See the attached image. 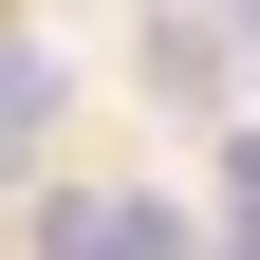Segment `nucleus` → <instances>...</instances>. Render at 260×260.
<instances>
[{
    "label": "nucleus",
    "instance_id": "2",
    "mask_svg": "<svg viewBox=\"0 0 260 260\" xmlns=\"http://www.w3.org/2000/svg\"><path fill=\"white\" fill-rule=\"evenodd\" d=\"M149 93H168V112L223 93V19H205V0H149Z\"/></svg>",
    "mask_w": 260,
    "mask_h": 260
},
{
    "label": "nucleus",
    "instance_id": "3",
    "mask_svg": "<svg viewBox=\"0 0 260 260\" xmlns=\"http://www.w3.org/2000/svg\"><path fill=\"white\" fill-rule=\"evenodd\" d=\"M56 93H75L56 56H19V38H0V186H19V168L56 149Z\"/></svg>",
    "mask_w": 260,
    "mask_h": 260
},
{
    "label": "nucleus",
    "instance_id": "1",
    "mask_svg": "<svg viewBox=\"0 0 260 260\" xmlns=\"http://www.w3.org/2000/svg\"><path fill=\"white\" fill-rule=\"evenodd\" d=\"M56 260H186V223L149 205V186H75V205H38Z\"/></svg>",
    "mask_w": 260,
    "mask_h": 260
}]
</instances>
